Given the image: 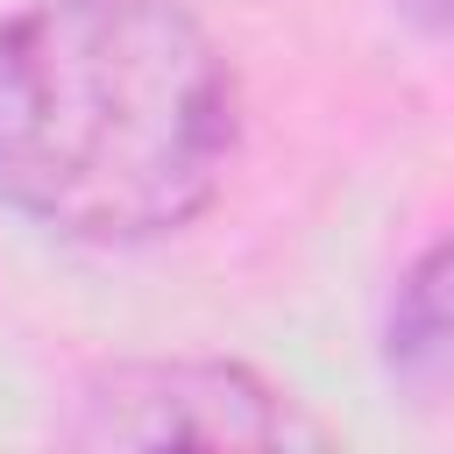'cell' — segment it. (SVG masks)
<instances>
[{"label":"cell","instance_id":"obj_4","mask_svg":"<svg viewBox=\"0 0 454 454\" xmlns=\"http://www.w3.org/2000/svg\"><path fill=\"white\" fill-rule=\"evenodd\" d=\"M404 21H419L426 35H454V0H397Z\"/></svg>","mask_w":454,"mask_h":454},{"label":"cell","instance_id":"obj_1","mask_svg":"<svg viewBox=\"0 0 454 454\" xmlns=\"http://www.w3.org/2000/svg\"><path fill=\"white\" fill-rule=\"evenodd\" d=\"M241 149V85L177 0H28L0 21V206L135 248L192 227Z\"/></svg>","mask_w":454,"mask_h":454},{"label":"cell","instance_id":"obj_3","mask_svg":"<svg viewBox=\"0 0 454 454\" xmlns=\"http://www.w3.org/2000/svg\"><path fill=\"white\" fill-rule=\"evenodd\" d=\"M383 369L419 404L454 390V234H440L397 277V298H390V319H383Z\"/></svg>","mask_w":454,"mask_h":454},{"label":"cell","instance_id":"obj_2","mask_svg":"<svg viewBox=\"0 0 454 454\" xmlns=\"http://www.w3.org/2000/svg\"><path fill=\"white\" fill-rule=\"evenodd\" d=\"M71 447H326V426L298 411L291 390L248 362L213 355H149L99 369L71 419Z\"/></svg>","mask_w":454,"mask_h":454}]
</instances>
